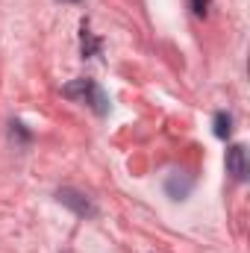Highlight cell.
Wrapping results in <instances>:
<instances>
[{"label": "cell", "mask_w": 250, "mask_h": 253, "mask_svg": "<svg viewBox=\"0 0 250 253\" xmlns=\"http://www.w3.org/2000/svg\"><path fill=\"white\" fill-rule=\"evenodd\" d=\"M62 94L71 97V100L88 103L97 115H106V112H109V97L103 94V88H100L94 80H74V83H68L62 88Z\"/></svg>", "instance_id": "6da1fadb"}, {"label": "cell", "mask_w": 250, "mask_h": 253, "mask_svg": "<svg viewBox=\"0 0 250 253\" xmlns=\"http://www.w3.org/2000/svg\"><path fill=\"white\" fill-rule=\"evenodd\" d=\"M59 203H65L68 209H74L77 215H83V218H91V215H97V209L91 206V200L85 197V194H80V191L74 189H59Z\"/></svg>", "instance_id": "7a4b0ae2"}, {"label": "cell", "mask_w": 250, "mask_h": 253, "mask_svg": "<svg viewBox=\"0 0 250 253\" xmlns=\"http://www.w3.org/2000/svg\"><path fill=\"white\" fill-rule=\"evenodd\" d=\"M227 171L233 174V180H248V147L245 144H233L227 150Z\"/></svg>", "instance_id": "3957f363"}, {"label": "cell", "mask_w": 250, "mask_h": 253, "mask_svg": "<svg viewBox=\"0 0 250 253\" xmlns=\"http://www.w3.org/2000/svg\"><path fill=\"white\" fill-rule=\"evenodd\" d=\"M191 186H194V183H191V177L177 174V171H174V174L168 177V183H165V189H168V194H171L174 200H183L188 191H191Z\"/></svg>", "instance_id": "277c9868"}, {"label": "cell", "mask_w": 250, "mask_h": 253, "mask_svg": "<svg viewBox=\"0 0 250 253\" xmlns=\"http://www.w3.org/2000/svg\"><path fill=\"white\" fill-rule=\"evenodd\" d=\"M97 50H100V42H97V39H91L88 24L83 21V56H94Z\"/></svg>", "instance_id": "5b68a950"}, {"label": "cell", "mask_w": 250, "mask_h": 253, "mask_svg": "<svg viewBox=\"0 0 250 253\" xmlns=\"http://www.w3.org/2000/svg\"><path fill=\"white\" fill-rule=\"evenodd\" d=\"M230 132H233V118H230L227 112H218V115H215V135H218V138H227Z\"/></svg>", "instance_id": "8992f818"}, {"label": "cell", "mask_w": 250, "mask_h": 253, "mask_svg": "<svg viewBox=\"0 0 250 253\" xmlns=\"http://www.w3.org/2000/svg\"><path fill=\"white\" fill-rule=\"evenodd\" d=\"M188 6H191V12H194L197 18H203V15L209 12V0H188Z\"/></svg>", "instance_id": "52a82bcc"}, {"label": "cell", "mask_w": 250, "mask_h": 253, "mask_svg": "<svg viewBox=\"0 0 250 253\" xmlns=\"http://www.w3.org/2000/svg\"><path fill=\"white\" fill-rule=\"evenodd\" d=\"M68 3H80V0H68Z\"/></svg>", "instance_id": "ba28073f"}]
</instances>
